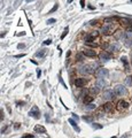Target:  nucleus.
<instances>
[{
	"label": "nucleus",
	"instance_id": "obj_44",
	"mask_svg": "<svg viewBox=\"0 0 132 138\" xmlns=\"http://www.w3.org/2000/svg\"><path fill=\"white\" fill-rule=\"evenodd\" d=\"M131 62H132V54H131Z\"/></svg>",
	"mask_w": 132,
	"mask_h": 138
},
{
	"label": "nucleus",
	"instance_id": "obj_15",
	"mask_svg": "<svg viewBox=\"0 0 132 138\" xmlns=\"http://www.w3.org/2000/svg\"><path fill=\"white\" fill-rule=\"evenodd\" d=\"M121 21L123 22V24L127 26L130 29L132 28V19H130V17H123V19H121Z\"/></svg>",
	"mask_w": 132,
	"mask_h": 138
},
{
	"label": "nucleus",
	"instance_id": "obj_33",
	"mask_svg": "<svg viewBox=\"0 0 132 138\" xmlns=\"http://www.w3.org/2000/svg\"><path fill=\"white\" fill-rule=\"evenodd\" d=\"M90 24H91V26H97V24H98V21H97V20H92L91 22H90Z\"/></svg>",
	"mask_w": 132,
	"mask_h": 138
},
{
	"label": "nucleus",
	"instance_id": "obj_31",
	"mask_svg": "<svg viewBox=\"0 0 132 138\" xmlns=\"http://www.w3.org/2000/svg\"><path fill=\"white\" fill-rule=\"evenodd\" d=\"M55 22H56L55 19H48L46 23H47V24H53V23H55Z\"/></svg>",
	"mask_w": 132,
	"mask_h": 138
},
{
	"label": "nucleus",
	"instance_id": "obj_22",
	"mask_svg": "<svg viewBox=\"0 0 132 138\" xmlns=\"http://www.w3.org/2000/svg\"><path fill=\"white\" fill-rule=\"evenodd\" d=\"M93 118H94L93 115H86V116H83V120L86 121V122H90V123H93Z\"/></svg>",
	"mask_w": 132,
	"mask_h": 138
},
{
	"label": "nucleus",
	"instance_id": "obj_17",
	"mask_svg": "<svg viewBox=\"0 0 132 138\" xmlns=\"http://www.w3.org/2000/svg\"><path fill=\"white\" fill-rule=\"evenodd\" d=\"M34 131L38 132V133H46V129L43 127V125H36L34 127Z\"/></svg>",
	"mask_w": 132,
	"mask_h": 138
},
{
	"label": "nucleus",
	"instance_id": "obj_29",
	"mask_svg": "<svg viewBox=\"0 0 132 138\" xmlns=\"http://www.w3.org/2000/svg\"><path fill=\"white\" fill-rule=\"evenodd\" d=\"M125 83L127 85H132V76H127L125 78Z\"/></svg>",
	"mask_w": 132,
	"mask_h": 138
},
{
	"label": "nucleus",
	"instance_id": "obj_4",
	"mask_svg": "<svg viewBox=\"0 0 132 138\" xmlns=\"http://www.w3.org/2000/svg\"><path fill=\"white\" fill-rule=\"evenodd\" d=\"M114 98H115V93H114V91H112V90H106V91L103 92V94H102V99H103V100H107V101H112Z\"/></svg>",
	"mask_w": 132,
	"mask_h": 138
},
{
	"label": "nucleus",
	"instance_id": "obj_23",
	"mask_svg": "<svg viewBox=\"0 0 132 138\" xmlns=\"http://www.w3.org/2000/svg\"><path fill=\"white\" fill-rule=\"evenodd\" d=\"M121 61H122V63L124 65V67L127 69V68H129V61H127V58H126V56H122V58H121Z\"/></svg>",
	"mask_w": 132,
	"mask_h": 138
},
{
	"label": "nucleus",
	"instance_id": "obj_24",
	"mask_svg": "<svg viewBox=\"0 0 132 138\" xmlns=\"http://www.w3.org/2000/svg\"><path fill=\"white\" fill-rule=\"evenodd\" d=\"M103 108H100V109H98L97 112H95V118H101L102 115H103V112L105 111H102Z\"/></svg>",
	"mask_w": 132,
	"mask_h": 138
},
{
	"label": "nucleus",
	"instance_id": "obj_27",
	"mask_svg": "<svg viewBox=\"0 0 132 138\" xmlns=\"http://www.w3.org/2000/svg\"><path fill=\"white\" fill-rule=\"evenodd\" d=\"M68 32H69V26H66V29H64V31H63V33L61 35V39H63V38L66 37L67 35H68Z\"/></svg>",
	"mask_w": 132,
	"mask_h": 138
},
{
	"label": "nucleus",
	"instance_id": "obj_13",
	"mask_svg": "<svg viewBox=\"0 0 132 138\" xmlns=\"http://www.w3.org/2000/svg\"><path fill=\"white\" fill-rule=\"evenodd\" d=\"M95 86L99 87V89H103L107 86V82L106 79H97V83H95Z\"/></svg>",
	"mask_w": 132,
	"mask_h": 138
},
{
	"label": "nucleus",
	"instance_id": "obj_45",
	"mask_svg": "<svg viewBox=\"0 0 132 138\" xmlns=\"http://www.w3.org/2000/svg\"><path fill=\"white\" fill-rule=\"evenodd\" d=\"M112 138H117V137H115V136H114V137H112Z\"/></svg>",
	"mask_w": 132,
	"mask_h": 138
},
{
	"label": "nucleus",
	"instance_id": "obj_12",
	"mask_svg": "<svg viewBox=\"0 0 132 138\" xmlns=\"http://www.w3.org/2000/svg\"><path fill=\"white\" fill-rule=\"evenodd\" d=\"M102 108H103V111H105L106 113H110V112H112V109H114V105L112 104V101H107Z\"/></svg>",
	"mask_w": 132,
	"mask_h": 138
},
{
	"label": "nucleus",
	"instance_id": "obj_3",
	"mask_svg": "<svg viewBox=\"0 0 132 138\" xmlns=\"http://www.w3.org/2000/svg\"><path fill=\"white\" fill-rule=\"evenodd\" d=\"M114 93L115 96H118V97H123L126 94V89L124 85H121V84H117V85L114 87Z\"/></svg>",
	"mask_w": 132,
	"mask_h": 138
},
{
	"label": "nucleus",
	"instance_id": "obj_25",
	"mask_svg": "<svg viewBox=\"0 0 132 138\" xmlns=\"http://www.w3.org/2000/svg\"><path fill=\"white\" fill-rule=\"evenodd\" d=\"M86 46H90V47H92V48H95V47H98V44L97 43H94V41H90V43H85Z\"/></svg>",
	"mask_w": 132,
	"mask_h": 138
},
{
	"label": "nucleus",
	"instance_id": "obj_6",
	"mask_svg": "<svg viewBox=\"0 0 132 138\" xmlns=\"http://www.w3.org/2000/svg\"><path fill=\"white\" fill-rule=\"evenodd\" d=\"M99 58L101 61H108V60L112 59V54L108 52V51H102L99 54Z\"/></svg>",
	"mask_w": 132,
	"mask_h": 138
},
{
	"label": "nucleus",
	"instance_id": "obj_39",
	"mask_svg": "<svg viewBox=\"0 0 132 138\" xmlns=\"http://www.w3.org/2000/svg\"><path fill=\"white\" fill-rule=\"evenodd\" d=\"M73 118H75V121H76V122H77V121L79 120V118L77 116V115H76V114H73Z\"/></svg>",
	"mask_w": 132,
	"mask_h": 138
},
{
	"label": "nucleus",
	"instance_id": "obj_11",
	"mask_svg": "<svg viewBox=\"0 0 132 138\" xmlns=\"http://www.w3.org/2000/svg\"><path fill=\"white\" fill-rule=\"evenodd\" d=\"M85 83H86V81L84 78H82V77H78V78H76L75 79V86L76 87H83V86L85 85Z\"/></svg>",
	"mask_w": 132,
	"mask_h": 138
},
{
	"label": "nucleus",
	"instance_id": "obj_10",
	"mask_svg": "<svg viewBox=\"0 0 132 138\" xmlns=\"http://www.w3.org/2000/svg\"><path fill=\"white\" fill-rule=\"evenodd\" d=\"M129 106H130L129 102H126L124 100H119L118 102H117V109L118 111H123V109H126Z\"/></svg>",
	"mask_w": 132,
	"mask_h": 138
},
{
	"label": "nucleus",
	"instance_id": "obj_1",
	"mask_svg": "<svg viewBox=\"0 0 132 138\" xmlns=\"http://www.w3.org/2000/svg\"><path fill=\"white\" fill-rule=\"evenodd\" d=\"M115 30H116V26L114 23H105L101 26V32L103 35H112Z\"/></svg>",
	"mask_w": 132,
	"mask_h": 138
},
{
	"label": "nucleus",
	"instance_id": "obj_26",
	"mask_svg": "<svg viewBox=\"0 0 132 138\" xmlns=\"http://www.w3.org/2000/svg\"><path fill=\"white\" fill-rule=\"evenodd\" d=\"M125 38L126 39H132V31L130 30V29L125 32Z\"/></svg>",
	"mask_w": 132,
	"mask_h": 138
},
{
	"label": "nucleus",
	"instance_id": "obj_43",
	"mask_svg": "<svg viewBox=\"0 0 132 138\" xmlns=\"http://www.w3.org/2000/svg\"><path fill=\"white\" fill-rule=\"evenodd\" d=\"M80 5H82V7H83V8H84V6H85V2H84V1H83V0H80Z\"/></svg>",
	"mask_w": 132,
	"mask_h": 138
},
{
	"label": "nucleus",
	"instance_id": "obj_30",
	"mask_svg": "<svg viewBox=\"0 0 132 138\" xmlns=\"http://www.w3.org/2000/svg\"><path fill=\"white\" fill-rule=\"evenodd\" d=\"M92 128L93 129H102V125L98 124V123H92Z\"/></svg>",
	"mask_w": 132,
	"mask_h": 138
},
{
	"label": "nucleus",
	"instance_id": "obj_18",
	"mask_svg": "<svg viewBox=\"0 0 132 138\" xmlns=\"http://www.w3.org/2000/svg\"><path fill=\"white\" fill-rule=\"evenodd\" d=\"M115 38L116 39H124L125 40V32H123V31H117V32L115 33Z\"/></svg>",
	"mask_w": 132,
	"mask_h": 138
},
{
	"label": "nucleus",
	"instance_id": "obj_19",
	"mask_svg": "<svg viewBox=\"0 0 132 138\" xmlns=\"http://www.w3.org/2000/svg\"><path fill=\"white\" fill-rule=\"evenodd\" d=\"M99 92H100V89H99V87H97V86H94V87L92 86V87L90 89V93H91V96H93V97H94V96H97Z\"/></svg>",
	"mask_w": 132,
	"mask_h": 138
},
{
	"label": "nucleus",
	"instance_id": "obj_41",
	"mask_svg": "<svg viewBox=\"0 0 132 138\" xmlns=\"http://www.w3.org/2000/svg\"><path fill=\"white\" fill-rule=\"evenodd\" d=\"M20 105H25V102H24V101H19V102H17V106L20 107Z\"/></svg>",
	"mask_w": 132,
	"mask_h": 138
},
{
	"label": "nucleus",
	"instance_id": "obj_16",
	"mask_svg": "<svg viewBox=\"0 0 132 138\" xmlns=\"http://www.w3.org/2000/svg\"><path fill=\"white\" fill-rule=\"evenodd\" d=\"M69 123L71 124V127H73V129H75V130H76L77 132L80 131V128H79L78 125H77V122H76L73 118H69Z\"/></svg>",
	"mask_w": 132,
	"mask_h": 138
},
{
	"label": "nucleus",
	"instance_id": "obj_7",
	"mask_svg": "<svg viewBox=\"0 0 132 138\" xmlns=\"http://www.w3.org/2000/svg\"><path fill=\"white\" fill-rule=\"evenodd\" d=\"M119 50H121V45L117 41H114L108 46V51H112V52H118Z\"/></svg>",
	"mask_w": 132,
	"mask_h": 138
},
{
	"label": "nucleus",
	"instance_id": "obj_8",
	"mask_svg": "<svg viewBox=\"0 0 132 138\" xmlns=\"http://www.w3.org/2000/svg\"><path fill=\"white\" fill-rule=\"evenodd\" d=\"M83 55H85L87 58H94V56H97V53L95 51H93L91 48H86V50H83V52H82Z\"/></svg>",
	"mask_w": 132,
	"mask_h": 138
},
{
	"label": "nucleus",
	"instance_id": "obj_21",
	"mask_svg": "<svg viewBox=\"0 0 132 138\" xmlns=\"http://www.w3.org/2000/svg\"><path fill=\"white\" fill-rule=\"evenodd\" d=\"M45 54H46V50H40V51H38L36 53V56L37 58H44Z\"/></svg>",
	"mask_w": 132,
	"mask_h": 138
},
{
	"label": "nucleus",
	"instance_id": "obj_32",
	"mask_svg": "<svg viewBox=\"0 0 132 138\" xmlns=\"http://www.w3.org/2000/svg\"><path fill=\"white\" fill-rule=\"evenodd\" d=\"M22 138H33V135H31V133H26L24 136H22Z\"/></svg>",
	"mask_w": 132,
	"mask_h": 138
},
{
	"label": "nucleus",
	"instance_id": "obj_36",
	"mask_svg": "<svg viewBox=\"0 0 132 138\" xmlns=\"http://www.w3.org/2000/svg\"><path fill=\"white\" fill-rule=\"evenodd\" d=\"M0 120H1V121L4 120V111H2V109L0 111Z\"/></svg>",
	"mask_w": 132,
	"mask_h": 138
},
{
	"label": "nucleus",
	"instance_id": "obj_42",
	"mask_svg": "<svg viewBox=\"0 0 132 138\" xmlns=\"http://www.w3.org/2000/svg\"><path fill=\"white\" fill-rule=\"evenodd\" d=\"M21 127V123H15V129H19Z\"/></svg>",
	"mask_w": 132,
	"mask_h": 138
},
{
	"label": "nucleus",
	"instance_id": "obj_5",
	"mask_svg": "<svg viewBox=\"0 0 132 138\" xmlns=\"http://www.w3.org/2000/svg\"><path fill=\"white\" fill-rule=\"evenodd\" d=\"M29 115L33 118H40V111L39 108L37 107V106H33L32 108H31V111L29 112Z\"/></svg>",
	"mask_w": 132,
	"mask_h": 138
},
{
	"label": "nucleus",
	"instance_id": "obj_34",
	"mask_svg": "<svg viewBox=\"0 0 132 138\" xmlns=\"http://www.w3.org/2000/svg\"><path fill=\"white\" fill-rule=\"evenodd\" d=\"M51 43H52V40L51 39H46L45 41H44V45H49Z\"/></svg>",
	"mask_w": 132,
	"mask_h": 138
},
{
	"label": "nucleus",
	"instance_id": "obj_35",
	"mask_svg": "<svg viewBox=\"0 0 132 138\" xmlns=\"http://www.w3.org/2000/svg\"><path fill=\"white\" fill-rule=\"evenodd\" d=\"M24 47H25L24 44H19V45H17V48H19V50H22V48H24Z\"/></svg>",
	"mask_w": 132,
	"mask_h": 138
},
{
	"label": "nucleus",
	"instance_id": "obj_28",
	"mask_svg": "<svg viewBox=\"0 0 132 138\" xmlns=\"http://www.w3.org/2000/svg\"><path fill=\"white\" fill-rule=\"evenodd\" d=\"M58 8H59V4H55L54 6H53V8L48 12V14H52V13H54V12H56L58 10Z\"/></svg>",
	"mask_w": 132,
	"mask_h": 138
},
{
	"label": "nucleus",
	"instance_id": "obj_46",
	"mask_svg": "<svg viewBox=\"0 0 132 138\" xmlns=\"http://www.w3.org/2000/svg\"><path fill=\"white\" fill-rule=\"evenodd\" d=\"M131 41H132V40H131ZM131 45H132V43H131Z\"/></svg>",
	"mask_w": 132,
	"mask_h": 138
},
{
	"label": "nucleus",
	"instance_id": "obj_20",
	"mask_svg": "<svg viewBox=\"0 0 132 138\" xmlns=\"http://www.w3.org/2000/svg\"><path fill=\"white\" fill-rule=\"evenodd\" d=\"M85 111H94L95 109V105L94 104H87L86 106H84Z\"/></svg>",
	"mask_w": 132,
	"mask_h": 138
},
{
	"label": "nucleus",
	"instance_id": "obj_14",
	"mask_svg": "<svg viewBox=\"0 0 132 138\" xmlns=\"http://www.w3.org/2000/svg\"><path fill=\"white\" fill-rule=\"evenodd\" d=\"M93 100H94V97L91 96V94L84 96V99H83V101H84V104H85V105H87V104H92Z\"/></svg>",
	"mask_w": 132,
	"mask_h": 138
},
{
	"label": "nucleus",
	"instance_id": "obj_9",
	"mask_svg": "<svg viewBox=\"0 0 132 138\" xmlns=\"http://www.w3.org/2000/svg\"><path fill=\"white\" fill-rule=\"evenodd\" d=\"M98 36H99V33L97 32V31H94V32H92V33H90V35H86V36H85V43L94 41V39H95Z\"/></svg>",
	"mask_w": 132,
	"mask_h": 138
},
{
	"label": "nucleus",
	"instance_id": "obj_2",
	"mask_svg": "<svg viewBox=\"0 0 132 138\" xmlns=\"http://www.w3.org/2000/svg\"><path fill=\"white\" fill-rule=\"evenodd\" d=\"M95 76L98 77V79H105L109 76V72L106 68H98V70L95 72Z\"/></svg>",
	"mask_w": 132,
	"mask_h": 138
},
{
	"label": "nucleus",
	"instance_id": "obj_38",
	"mask_svg": "<svg viewBox=\"0 0 132 138\" xmlns=\"http://www.w3.org/2000/svg\"><path fill=\"white\" fill-rule=\"evenodd\" d=\"M40 75H41V70H40V69H37V77H38V78L40 77Z\"/></svg>",
	"mask_w": 132,
	"mask_h": 138
},
{
	"label": "nucleus",
	"instance_id": "obj_37",
	"mask_svg": "<svg viewBox=\"0 0 132 138\" xmlns=\"http://www.w3.org/2000/svg\"><path fill=\"white\" fill-rule=\"evenodd\" d=\"M24 55H25V54H17V55H15V58H16V59H20V58H23Z\"/></svg>",
	"mask_w": 132,
	"mask_h": 138
},
{
	"label": "nucleus",
	"instance_id": "obj_40",
	"mask_svg": "<svg viewBox=\"0 0 132 138\" xmlns=\"http://www.w3.org/2000/svg\"><path fill=\"white\" fill-rule=\"evenodd\" d=\"M82 55H83V54H78V55H77V60H78V61H82Z\"/></svg>",
	"mask_w": 132,
	"mask_h": 138
}]
</instances>
